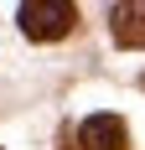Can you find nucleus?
Returning <instances> with one entry per match:
<instances>
[{"label":"nucleus","instance_id":"nucleus-1","mask_svg":"<svg viewBox=\"0 0 145 150\" xmlns=\"http://www.w3.org/2000/svg\"><path fill=\"white\" fill-rule=\"evenodd\" d=\"M16 21H21V31H26L31 42H57V36L72 31L78 5H68V0H26L16 11Z\"/></svg>","mask_w":145,"mask_h":150},{"label":"nucleus","instance_id":"nucleus-2","mask_svg":"<svg viewBox=\"0 0 145 150\" xmlns=\"http://www.w3.org/2000/svg\"><path fill=\"white\" fill-rule=\"evenodd\" d=\"M78 145L83 150H124L130 145V129H124L119 114H93V119H83V129H78Z\"/></svg>","mask_w":145,"mask_h":150},{"label":"nucleus","instance_id":"nucleus-3","mask_svg":"<svg viewBox=\"0 0 145 150\" xmlns=\"http://www.w3.org/2000/svg\"><path fill=\"white\" fill-rule=\"evenodd\" d=\"M109 21H114V42H119V47H145V0L114 5Z\"/></svg>","mask_w":145,"mask_h":150}]
</instances>
